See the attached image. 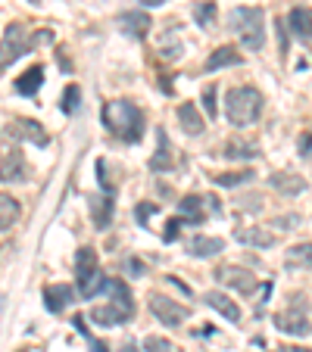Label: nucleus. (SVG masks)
I'll list each match as a JSON object with an SVG mask.
<instances>
[{
  "label": "nucleus",
  "mask_w": 312,
  "mask_h": 352,
  "mask_svg": "<svg viewBox=\"0 0 312 352\" xmlns=\"http://www.w3.org/2000/svg\"><path fill=\"white\" fill-rule=\"evenodd\" d=\"M144 352H175V343L172 340H166V337H147L144 340Z\"/></svg>",
  "instance_id": "33"
},
{
  "label": "nucleus",
  "mask_w": 312,
  "mask_h": 352,
  "mask_svg": "<svg viewBox=\"0 0 312 352\" xmlns=\"http://www.w3.org/2000/svg\"><path fill=\"white\" fill-rule=\"evenodd\" d=\"M287 352H312V349H303V346H293V349H287Z\"/></svg>",
  "instance_id": "43"
},
{
  "label": "nucleus",
  "mask_w": 312,
  "mask_h": 352,
  "mask_svg": "<svg viewBox=\"0 0 312 352\" xmlns=\"http://www.w3.org/2000/svg\"><path fill=\"white\" fill-rule=\"evenodd\" d=\"M128 272L141 274V272H144V265H141V262H138V259H128Z\"/></svg>",
  "instance_id": "40"
},
{
  "label": "nucleus",
  "mask_w": 312,
  "mask_h": 352,
  "mask_svg": "<svg viewBox=\"0 0 312 352\" xmlns=\"http://www.w3.org/2000/svg\"><path fill=\"white\" fill-rule=\"evenodd\" d=\"M87 212H91V221L97 231H107L110 221H113V212H116L113 197H107V193H91V197H87Z\"/></svg>",
  "instance_id": "10"
},
{
  "label": "nucleus",
  "mask_w": 312,
  "mask_h": 352,
  "mask_svg": "<svg viewBox=\"0 0 312 352\" xmlns=\"http://www.w3.org/2000/svg\"><path fill=\"white\" fill-rule=\"evenodd\" d=\"M181 228H185V219H181V215H175V219H169L166 221V231H163V240H166V243H172V240H178V231Z\"/></svg>",
  "instance_id": "35"
},
{
  "label": "nucleus",
  "mask_w": 312,
  "mask_h": 352,
  "mask_svg": "<svg viewBox=\"0 0 312 352\" xmlns=\"http://www.w3.org/2000/svg\"><path fill=\"white\" fill-rule=\"evenodd\" d=\"M287 25L300 41H312V10L309 7H293L287 16Z\"/></svg>",
  "instance_id": "19"
},
{
  "label": "nucleus",
  "mask_w": 312,
  "mask_h": 352,
  "mask_svg": "<svg viewBox=\"0 0 312 352\" xmlns=\"http://www.w3.org/2000/svg\"><path fill=\"white\" fill-rule=\"evenodd\" d=\"M150 168L153 172H172L175 168V156H172V140H169V134L156 131V153L150 156Z\"/></svg>",
  "instance_id": "13"
},
{
  "label": "nucleus",
  "mask_w": 312,
  "mask_h": 352,
  "mask_svg": "<svg viewBox=\"0 0 312 352\" xmlns=\"http://www.w3.org/2000/svg\"><path fill=\"white\" fill-rule=\"evenodd\" d=\"M228 25L247 50H262V44H266V13L259 7H234L228 13Z\"/></svg>",
  "instance_id": "2"
},
{
  "label": "nucleus",
  "mask_w": 312,
  "mask_h": 352,
  "mask_svg": "<svg viewBox=\"0 0 312 352\" xmlns=\"http://www.w3.org/2000/svg\"><path fill=\"white\" fill-rule=\"evenodd\" d=\"M72 299H75V290L69 284H47L44 287V306L47 312H63L66 306H72Z\"/></svg>",
  "instance_id": "14"
},
{
  "label": "nucleus",
  "mask_w": 312,
  "mask_h": 352,
  "mask_svg": "<svg viewBox=\"0 0 312 352\" xmlns=\"http://www.w3.org/2000/svg\"><path fill=\"white\" fill-rule=\"evenodd\" d=\"M97 272H100L97 253H94L91 246H81L79 253H75V278L85 280V278H91V274H97Z\"/></svg>",
  "instance_id": "24"
},
{
  "label": "nucleus",
  "mask_w": 312,
  "mask_h": 352,
  "mask_svg": "<svg viewBox=\"0 0 312 352\" xmlns=\"http://www.w3.org/2000/svg\"><path fill=\"white\" fill-rule=\"evenodd\" d=\"M97 178H100L103 193H107V197H113L116 187H113V181H110V175H107V160H97Z\"/></svg>",
  "instance_id": "36"
},
{
  "label": "nucleus",
  "mask_w": 312,
  "mask_h": 352,
  "mask_svg": "<svg viewBox=\"0 0 312 352\" xmlns=\"http://www.w3.org/2000/svg\"><path fill=\"white\" fill-rule=\"evenodd\" d=\"M0 181H28V166H25V156L19 150V140L7 131H0Z\"/></svg>",
  "instance_id": "4"
},
{
  "label": "nucleus",
  "mask_w": 312,
  "mask_h": 352,
  "mask_svg": "<svg viewBox=\"0 0 312 352\" xmlns=\"http://www.w3.org/2000/svg\"><path fill=\"white\" fill-rule=\"evenodd\" d=\"M300 153H303L306 160H312V128L303 134V138H300Z\"/></svg>",
  "instance_id": "38"
},
{
  "label": "nucleus",
  "mask_w": 312,
  "mask_h": 352,
  "mask_svg": "<svg viewBox=\"0 0 312 352\" xmlns=\"http://www.w3.org/2000/svg\"><path fill=\"white\" fill-rule=\"evenodd\" d=\"M178 122H181V128H185L187 134H203V128H206V122H203V116H200V109H197V103H181L178 107Z\"/></svg>",
  "instance_id": "22"
},
{
  "label": "nucleus",
  "mask_w": 312,
  "mask_h": 352,
  "mask_svg": "<svg viewBox=\"0 0 312 352\" xmlns=\"http://www.w3.org/2000/svg\"><path fill=\"white\" fill-rule=\"evenodd\" d=\"M41 85H44V69L32 66V69H25V72L16 78V94H22V97H34Z\"/></svg>",
  "instance_id": "25"
},
{
  "label": "nucleus",
  "mask_w": 312,
  "mask_h": 352,
  "mask_svg": "<svg viewBox=\"0 0 312 352\" xmlns=\"http://www.w3.org/2000/svg\"><path fill=\"white\" fill-rule=\"evenodd\" d=\"M28 47H32V38H25V28L10 25L7 32H3V41H0V69H7L10 63H16L19 56H25Z\"/></svg>",
  "instance_id": "6"
},
{
  "label": "nucleus",
  "mask_w": 312,
  "mask_h": 352,
  "mask_svg": "<svg viewBox=\"0 0 312 352\" xmlns=\"http://www.w3.org/2000/svg\"><path fill=\"white\" fill-rule=\"evenodd\" d=\"M225 250V240L219 237H206V234H197V237L187 240V253L197 256V259H209V256H219Z\"/></svg>",
  "instance_id": "16"
},
{
  "label": "nucleus",
  "mask_w": 312,
  "mask_h": 352,
  "mask_svg": "<svg viewBox=\"0 0 312 352\" xmlns=\"http://www.w3.org/2000/svg\"><path fill=\"white\" fill-rule=\"evenodd\" d=\"M225 156L228 160H256L259 156V144L256 140H247V138H231L225 144Z\"/></svg>",
  "instance_id": "23"
},
{
  "label": "nucleus",
  "mask_w": 312,
  "mask_h": 352,
  "mask_svg": "<svg viewBox=\"0 0 312 352\" xmlns=\"http://www.w3.org/2000/svg\"><path fill=\"white\" fill-rule=\"evenodd\" d=\"M240 63H244V56L238 54V47H219V50H213L209 60H206V72H219V69L240 66Z\"/></svg>",
  "instance_id": "20"
},
{
  "label": "nucleus",
  "mask_w": 312,
  "mask_h": 352,
  "mask_svg": "<svg viewBox=\"0 0 312 352\" xmlns=\"http://www.w3.org/2000/svg\"><path fill=\"white\" fill-rule=\"evenodd\" d=\"M116 25H119L128 38H147V32H150V16L138 13V10H128V13H122L119 19H116Z\"/></svg>",
  "instance_id": "15"
},
{
  "label": "nucleus",
  "mask_w": 312,
  "mask_h": 352,
  "mask_svg": "<svg viewBox=\"0 0 312 352\" xmlns=\"http://www.w3.org/2000/svg\"><path fill=\"white\" fill-rule=\"evenodd\" d=\"M275 327H278L281 333H287V337H306V333L312 331L309 315H306V306H303V302L287 306L284 312L275 315Z\"/></svg>",
  "instance_id": "7"
},
{
  "label": "nucleus",
  "mask_w": 312,
  "mask_h": 352,
  "mask_svg": "<svg viewBox=\"0 0 312 352\" xmlns=\"http://www.w3.org/2000/svg\"><path fill=\"white\" fill-rule=\"evenodd\" d=\"M79 100H81L79 85H69L66 91H63V103H60V109H63V113H66V116L79 113Z\"/></svg>",
  "instance_id": "32"
},
{
  "label": "nucleus",
  "mask_w": 312,
  "mask_h": 352,
  "mask_svg": "<svg viewBox=\"0 0 312 352\" xmlns=\"http://www.w3.org/2000/svg\"><path fill=\"white\" fill-rule=\"evenodd\" d=\"M153 212H160V206H156V203H138V206H134V219H138L141 228H147V221H150Z\"/></svg>",
  "instance_id": "34"
},
{
  "label": "nucleus",
  "mask_w": 312,
  "mask_h": 352,
  "mask_svg": "<svg viewBox=\"0 0 312 352\" xmlns=\"http://www.w3.org/2000/svg\"><path fill=\"white\" fill-rule=\"evenodd\" d=\"M150 312L156 315V321H163V327H178L187 318V309L181 302H172L169 296H150Z\"/></svg>",
  "instance_id": "8"
},
{
  "label": "nucleus",
  "mask_w": 312,
  "mask_h": 352,
  "mask_svg": "<svg viewBox=\"0 0 312 352\" xmlns=\"http://www.w3.org/2000/svg\"><path fill=\"white\" fill-rule=\"evenodd\" d=\"M203 302H206L209 309H213V312H219L222 318H228V321H240V306L234 302L231 296H225V293H213V290H209V293L203 296Z\"/></svg>",
  "instance_id": "18"
},
{
  "label": "nucleus",
  "mask_w": 312,
  "mask_h": 352,
  "mask_svg": "<svg viewBox=\"0 0 312 352\" xmlns=\"http://www.w3.org/2000/svg\"><path fill=\"white\" fill-rule=\"evenodd\" d=\"M256 178V175L250 172V168H244V172H222V175H216V184L219 187H240V184H250V181Z\"/></svg>",
  "instance_id": "30"
},
{
  "label": "nucleus",
  "mask_w": 312,
  "mask_h": 352,
  "mask_svg": "<svg viewBox=\"0 0 312 352\" xmlns=\"http://www.w3.org/2000/svg\"><path fill=\"white\" fill-rule=\"evenodd\" d=\"M19 199L10 197V193H0V231H10L19 221Z\"/></svg>",
  "instance_id": "26"
},
{
  "label": "nucleus",
  "mask_w": 312,
  "mask_h": 352,
  "mask_svg": "<svg viewBox=\"0 0 312 352\" xmlns=\"http://www.w3.org/2000/svg\"><path fill=\"white\" fill-rule=\"evenodd\" d=\"M216 280H219L222 287H228V290H238L240 296H250V293L259 290V278H253V274L240 265H219L216 268Z\"/></svg>",
  "instance_id": "5"
},
{
  "label": "nucleus",
  "mask_w": 312,
  "mask_h": 352,
  "mask_svg": "<svg viewBox=\"0 0 312 352\" xmlns=\"http://www.w3.org/2000/svg\"><path fill=\"white\" fill-rule=\"evenodd\" d=\"M194 22H197L200 28H213L216 25V3L213 0H200V3H194Z\"/></svg>",
  "instance_id": "29"
},
{
  "label": "nucleus",
  "mask_w": 312,
  "mask_h": 352,
  "mask_svg": "<svg viewBox=\"0 0 312 352\" xmlns=\"http://www.w3.org/2000/svg\"><path fill=\"white\" fill-rule=\"evenodd\" d=\"M269 184H272L281 197H300V193L306 190V181L300 178L297 172H275L272 178H269Z\"/></svg>",
  "instance_id": "17"
},
{
  "label": "nucleus",
  "mask_w": 312,
  "mask_h": 352,
  "mask_svg": "<svg viewBox=\"0 0 312 352\" xmlns=\"http://www.w3.org/2000/svg\"><path fill=\"white\" fill-rule=\"evenodd\" d=\"M206 199V212H213V215H222V206H219V199L216 197H203Z\"/></svg>",
  "instance_id": "39"
},
{
  "label": "nucleus",
  "mask_w": 312,
  "mask_h": 352,
  "mask_svg": "<svg viewBox=\"0 0 312 352\" xmlns=\"http://www.w3.org/2000/svg\"><path fill=\"white\" fill-rule=\"evenodd\" d=\"M107 293H110V306L122 315V321H132L134 318V296L128 290V284L122 278H110L107 280Z\"/></svg>",
  "instance_id": "9"
},
{
  "label": "nucleus",
  "mask_w": 312,
  "mask_h": 352,
  "mask_svg": "<svg viewBox=\"0 0 312 352\" xmlns=\"http://www.w3.org/2000/svg\"><path fill=\"white\" fill-rule=\"evenodd\" d=\"M178 212L187 225H200V221L206 219V199L197 197V193H191V197H185L178 203Z\"/></svg>",
  "instance_id": "21"
},
{
  "label": "nucleus",
  "mask_w": 312,
  "mask_h": 352,
  "mask_svg": "<svg viewBox=\"0 0 312 352\" xmlns=\"http://www.w3.org/2000/svg\"><path fill=\"white\" fill-rule=\"evenodd\" d=\"M19 352H25V349H19Z\"/></svg>",
  "instance_id": "44"
},
{
  "label": "nucleus",
  "mask_w": 312,
  "mask_h": 352,
  "mask_svg": "<svg viewBox=\"0 0 312 352\" xmlns=\"http://www.w3.org/2000/svg\"><path fill=\"white\" fill-rule=\"evenodd\" d=\"M91 321L94 324H100V327H116V324H125V321H122V315L116 312L113 306H94L91 309Z\"/></svg>",
  "instance_id": "28"
},
{
  "label": "nucleus",
  "mask_w": 312,
  "mask_h": 352,
  "mask_svg": "<svg viewBox=\"0 0 312 352\" xmlns=\"http://www.w3.org/2000/svg\"><path fill=\"white\" fill-rule=\"evenodd\" d=\"M72 324L79 327V333L87 340V346H91V352H110V346L103 343V340H97V337H94V333L85 327V318H81V315H75V321H72Z\"/></svg>",
  "instance_id": "31"
},
{
  "label": "nucleus",
  "mask_w": 312,
  "mask_h": 352,
  "mask_svg": "<svg viewBox=\"0 0 312 352\" xmlns=\"http://www.w3.org/2000/svg\"><path fill=\"white\" fill-rule=\"evenodd\" d=\"M122 352H141V349H138V343H134V340H125V346H122Z\"/></svg>",
  "instance_id": "41"
},
{
  "label": "nucleus",
  "mask_w": 312,
  "mask_h": 352,
  "mask_svg": "<svg viewBox=\"0 0 312 352\" xmlns=\"http://www.w3.org/2000/svg\"><path fill=\"white\" fill-rule=\"evenodd\" d=\"M225 116L234 128H247L262 116V94L250 85L231 87L225 97Z\"/></svg>",
  "instance_id": "3"
},
{
  "label": "nucleus",
  "mask_w": 312,
  "mask_h": 352,
  "mask_svg": "<svg viewBox=\"0 0 312 352\" xmlns=\"http://www.w3.org/2000/svg\"><path fill=\"white\" fill-rule=\"evenodd\" d=\"M10 134H13L16 140H28V144H34V146L50 144V134H47L44 125L34 122V119H16L13 125H10Z\"/></svg>",
  "instance_id": "11"
},
{
  "label": "nucleus",
  "mask_w": 312,
  "mask_h": 352,
  "mask_svg": "<svg viewBox=\"0 0 312 352\" xmlns=\"http://www.w3.org/2000/svg\"><path fill=\"white\" fill-rule=\"evenodd\" d=\"M203 109L209 119H216V85H206L203 87Z\"/></svg>",
  "instance_id": "37"
},
{
  "label": "nucleus",
  "mask_w": 312,
  "mask_h": 352,
  "mask_svg": "<svg viewBox=\"0 0 312 352\" xmlns=\"http://www.w3.org/2000/svg\"><path fill=\"white\" fill-rule=\"evenodd\" d=\"M287 268H312V243H297L284 253Z\"/></svg>",
  "instance_id": "27"
},
{
  "label": "nucleus",
  "mask_w": 312,
  "mask_h": 352,
  "mask_svg": "<svg viewBox=\"0 0 312 352\" xmlns=\"http://www.w3.org/2000/svg\"><path fill=\"white\" fill-rule=\"evenodd\" d=\"M234 240L244 246H253V250H269V246L278 243V237L266 228H234Z\"/></svg>",
  "instance_id": "12"
},
{
  "label": "nucleus",
  "mask_w": 312,
  "mask_h": 352,
  "mask_svg": "<svg viewBox=\"0 0 312 352\" xmlns=\"http://www.w3.org/2000/svg\"><path fill=\"white\" fill-rule=\"evenodd\" d=\"M103 125L122 144H138L144 138V113L128 100H110L103 103Z\"/></svg>",
  "instance_id": "1"
},
{
  "label": "nucleus",
  "mask_w": 312,
  "mask_h": 352,
  "mask_svg": "<svg viewBox=\"0 0 312 352\" xmlns=\"http://www.w3.org/2000/svg\"><path fill=\"white\" fill-rule=\"evenodd\" d=\"M138 3H144V7H163L166 0H138Z\"/></svg>",
  "instance_id": "42"
}]
</instances>
